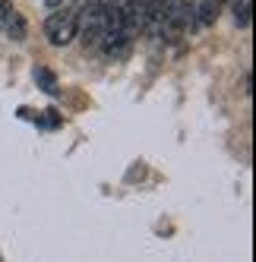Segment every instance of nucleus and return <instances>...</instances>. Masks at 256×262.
Returning <instances> with one entry per match:
<instances>
[{
	"mask_svg": "<svg viewBox=\"0 0 256 262\" xmlns=\"http://www.w3.org/2000/svg\"><path fill=\"white\" fill-rule=\"evenodd\" d=\"M190 26H193V4L190 0H174L171 7H164L158 38L177 41V38H184V35L190 32Z\"/></svg>",
	"mask_w": 256,
	"mask_h": 262,
	"instance_id": "1",
	"label": "nucleus"
},
{
	"mask_svg": "<svg viewBox=\"0 0 256 262\" xmlns=\"http://www.w3.org/2000/svg\"><path fill=\"white\" fill-rule=\"evenodd\" d=\"M76 32H79V13L70 10V7H60L57 13H51L48 23H45V35L54 48H67L76 38Z\"/></svg>",
	"mask_w": 256,
	"mask_h": 262,
	"instance_id": "2",
	"label": "nucleus"
},
{
	"mask_svg": "<svg viewBox=\"0 0 256 262\" xmlns=\"http://www.w3.org/2000/svg\"><path fill=\"white\" fill-rule=\"evenodd\" d=\"M0 32H4L7 38H13V41H26V35H29V26L23 19V13L16 10L10 0H0Z\"/></svg>",
	"mask_w": 256,
	"mask_h": 262,
	"instance_id": "3",
	"label": "nucleus"
},
{
	"mask_svg": "<svg viewBox=\"0 0 256 262\" xmlns=\"http://www.w3.org/2000/svg\"><path fill=\"white\" fill-rule=\"evenodd\" d=\"M218 10H222V0H203V4H193V26L206 29L218 19Z\"/></svg>",
	"mask_w": 256,
	"mask_h": 262,
	"instance_id": "4",
	"label": "nucleus"
},
{
	"mask_svg": "<svg viewBox=\"0 0 256 262\" xmlns=\"http://www.w3.org/2000/svg\"><path fill=\"white\" fill-rule=\"evenodd\" d=\"M250 13H253V0H234V23L241 29L250 26Z\"/></svg>",
	"mask_w": 256,
	"mask_h": 262,
	"instance_id": "5",
	"label": "nucleus"
},
{
	"mask_svg": "<svg viewBox=\"0 0 256 262\" xmlns=\"http://www.w3.org/2000/svg\"><path fill=\"white\" fill-rule=\"evenodd\" d=\"M35 82H41L48 95H57V92H60V89H57V79H54V73H51V70H45V67L35 70Z\"/></svg>",
	"mask_w": 256,
	"mask_h": 262,
	"instance_id": "6",
	"label": "nucleus"
},
{
	"mask_svg": "<svg viewBox=\"0 0 256 262\" xmlns=\"http://www.w3.org/2000/svg\"><path fill=\"white\" fill-rule=\"evenodd\" d=\"M45 4H48V7H60V4H63V0H45Z\"/></svg>",
	"mask_w": 256,
	"mask_h": 262,
	"instance_id": "7",
	"label": "nucleus"
}]
</instances>
